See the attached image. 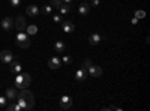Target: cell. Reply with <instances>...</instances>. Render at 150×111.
<instances>
[{
    "instance_id": "cell-1",
    "label": "cell",
    "mask_w": 150,
    "mask_h": 111,
    "mask_svg": "<svg viewBox=\"0 0 150 111\" xmlns=\"http://www.w3.org/2000/svg\"><path fill=\"white\" fill-rule=\"evenodd\" d=\"M32 83V77L29 75V74H24V72H20L17 74L15 77V89H27L29 86Z\"/></svg>"
},
{
    "instance_id": "cell-2",
    "label": "cell",
    "mask_w": 150,
    "mask_h": 111,
    "mask_svg": "<svg viewBox=\"0 0 150 111\" xmlns=\"http://www.w3.org/2000/svg\"><path fill=\"white\" fill-rule=\"evenodd\" d=\"M17 45L20 48H29L30 47V36L24 32H18L17 35Z\"/></svg>"
},
{
    "instance_id": "cell-3",
    "label": "cell",
    "mask_w": 150,
    "mask_h": 111,
    "mask_svg": "<svg viewBox=\"0 0 150 111\" xmlns=\"http://www.w3.org/2000/svg\"><path fill=\"white\" fill-rule=\"evenodd\" d=\"M17 98H21V99H24V101H26L32 108L35 107V98H33V93H32L30 90H27V89H21V92L17 95Z\"/></svg>"
},
{
    "instance_id": "cell-4",
    "label": "cell",
    "mask_w": 150,
    "mask_h": 111,
    "mask_svg": "<svg viewBox=\"0 0 150 111\" xmlns=\"http://www.w3.org/2000/svg\"><path fill=\"white\" fill-rule=\"evenodd\" d=\"M87 74H89V75H92V77H95V78H98V77L102 75V68L92 63L89 68H87Z\"/></svg>"
},
{
    "instance_id": "cell-5",
    "label": "cell",
    "mask_w": 150,
    "mask_h": 111,
    "mask_svg": "<svg viewBox=\"0 0 150 111\" xmlns=\"http://www.w3.org/2000/svg\"><path fill=\"white\" fill-rule=\"evenodd\" d=\"M12 60H14V54H12V51H9V50H3L2 53H0V62H2V63L9 65Z\"/></svg>"
},
{
    "instance_id": "cell-6",
    "label": "cell",
    "mask_w": 150,
    "mask_h": 111,
    "mask_svg": "<svg viewBox=\"0 0 150 111\" xmlns=\"http://www.w3.org/2000/svg\"><path fill=\"white\" fill-rule=\"evenodd\" d=\"M72 107V99H71V96H62V99H60V108L62 110H69Z\"/></svg>"
},
{
    "instance_id": "cell-7",
    "label": "cell",
    "mask_w": 150,
    "mask_h": 111,
    "mask_svg": "<svg viewBox=\"0 0 150 111\" xmlns=\"http://www.w3.org/2000/svg\"><path fill=\"white\" fill-rule=\"evenodd\" d=\"M87 69L83 66V68H80V69H77V72H75V80L77 81H84L86 78H87Z\"/></svg>"
},
{
    "instance_id": "cell-8",
    "label": "cell",
    "mask_w": 150,
    "mask_h": 111,
    "mask_svg": "<svg viewBox=\"0 0 150 111\" xmlns=\"http://www.w3.org/2000/svg\"><path fill=\"white\" fill-rule=\"evenodd\" d=\"M14 26H15V29H18V32H24V30H26V20H24V17H21V15L17 17Z\"/></svg>"
},
{
    "instance_id": "cell-9",
    "label": "cell",
    "mask_w": 150,
    "mask_h": 111,
    "mask_svg": "<svg viewBox=\"0 0 150 111\" xmlns=\"http://www.w3.org/2000/svg\"><path fill=\"white\" fill-rule=\"evenodd\" d=\"M0 26H2V29L3 30H11L12 27H14V21L11 20V17H5L3 20H2V23H0Z\"/></svg>"
},
{
    "instance_id": "cell-10",
    "label": "cell",
    "mask_w": 150,
    "mask_h": 111,
    "mask_svg": "<svg viewBox=\"0 0 150 111\" xmlns=\"http://www.w3.org/2000/svg\"><path fill=\"white\" fill-rule=\"evenodd\" d=\"M62 66V60L59 57H51L48 60V68L50 69H59Z\"/></svg>"
},
{
    "instance_id": "cell-11",
    "label": "cell",
    "mask_w": 150,
    "mask_h": 111,
    "mask_svg": "<svg viewBox=\"0 0 150 111\" xmlns=\"http://www.w3.org/2000/svg\"><path fill=\"white\" fill-rule=\"evenodd\" d=\"M9 71L12 72V74H20L21 72V63L20 62H17V60H12L11 63H9Z\"/></svg>"
},
{
    "instance_id": "cell-12",
    "label": "cell",
    "mask_w": 150,
    "mask_h": 111,
    "mask_svg": "<svg viewBox=\"0 0 150 111\" xmlns=\"http://www.w3.org/2000/svg\"><path fill=\"white\" fill-rule=\"evenodd\" d=\"M26 14L29 17H38V15H39V8H38L36 5H29L26 8Z\"/></svg>"
},
{
    "instance_id": "cell-13",
    "label": "cell",
    "mask_w": 150,
    "mask_h": 111,
    "mask_svg": "<svg viewBox=\"0 0 150 111\" xmlns=\"http://www.w3.org/2000/svg\"><path fill=\"white\" fill-rule=\"evenodd\" d=\"M62 29H63L65 33H72L75 30V26L72 21H62Z\"/></svg>"
},
{
    "instance_id": "cell-14",
    "label": "cell",
    "mask_w": 150,
    "mask_h": 111,
    "mask_svg": "<svg viewBox=\"0 0 150 111\" xmlns=\"http://www.w3.org/2000/svg\"><path fill=\"white\" fill-rule=\"evenodd\" d=\"M102 39H104V38H102L99 33H92V35L89 36V44H90V45H98Z\"/></svg>"
},
{
    "instance_id": "cell-15",
    "label": "cell",
    "mask_w": 150,
    "mask_h": 111,
    "mask_svg": "<svg viewBox=\"0 0 150 111\" xmlns=\"http://www.w3.org/2000/svg\"><path fill=\"white\" fill-rule=\"evenodd\" d=\"M78 12L81 14V17H86V15H89V12H90V5L89 3H81L80 6H78Z\"/></svg>"
},
{
    "instance_id": "cell-16",
    "label": "cell",
    "mask_w": 150,
    "mask_h": 111,
    "mask_svg": "<svg viewBox=\"0 0 150 111\" xmlns=\"http://www.w3.org/2000/svg\"><path fill=\"white\" fill-rule=\"evenodd\" d=\"M54 50H56L57 53H65V51H66V44H65L63 41H57V42L54 44Z\"/></svg>"
},
{
    "instance_id": "cell-17",
    "label": "cell",
    "mask_w": 150,
    "mask_h": 111,
    "mask_svg": "<svg viewBox=\"0 0 150 111\" xmlns=\"http://www.w3.org/2000/svg\"><path fill=\"white\" fill-rule=\"evenodd\" d=\"M5 96L8 98L9 101H14L15 98H17V89H6V93H5Z\"/></svg>"
},
{
    "instance_id": "cell-18",
    "label": "cell",
    "mask_w": 150,
    "mask_h": 111,
    "mask_svg": "<svg viewBox=\"0 0 150 111\" xmlns=\"http://www.w3.org/2000/svg\"><path fill=\"white\" fill-rule=\"evenodd\" d=\"M51 12H53L51 5H44L42 9H39V14H42V15H51Z\"/></svg>"
},
{
    "instance_id": "cell-19",
    "label": "cell",
    "mask_w": 150,
    "mask_h": 111,
    "mask_svg": "<svg viewBox=\"0 0 150 111\" xmlns=\"http://www.w3.org/2000/svg\"><path fill=\"white\" fill-rule=\"evenodd\" d=\"M71 9H72V6H71V5H68V3H62V5H60V8H59V11H60V14H62V15H66Z\"/></svg>"
},
{
    "instance_id": "cell-20",
    "label": "cell",
    "mask_w": 150,
    "mask_h": 111,
    "mask_svg": "<svg viewBox=\"0 0 150 111\" xmlns=\"http://www.w3.org/2000/svg\"><path fill=\"white\" fill-rule=\"evenodd\" d=\"M26 33H27L29 36H32V35H36V33H38V26H35V24H32V26L26 27Z\"/></svg>"
},
{
    "instance_id": "cell-21",
    "label": "cell",
    "mask_w": 150,
    "mask_h": 111,
    "mask_svg": "<svg viewBox=\"0 0 150 111\" xmlns=\"http://www.w3.org/2000/svg\"><path fill=\"white\" fill-rule=\"evenodd\" d=\"M144 17H146V12H144L143 9H138V11H135V18L141 20V18H144Z\"/></svg>"
},
{
    "instance_id": "cell-22",
    "label": "cell",
    "mask_w": 150,
    "mask_h": 111,
    "mask_svg": "<svg viewBox=\"0 0 150 111\" xmlns=\"http://www.w3.org/2000/svg\"><path fill=\"white\" fill-rule=\"evenodd\" d=\"M62 3H63L62 0H50V5H51L53 8H56V9H59Z\"/></svg>"
},
{
    "instance_id": "cell-23",
    "label": "cell",
    "mask_w": 150,
    "mask_h": 111,
    "mask_svg": "<svg viewBox=\"0 0 150 111\" xmlns=\"http://www.w3.org/2000/svg\"><path fill=\"white\" fill-rule=\"evenodd\" d=\"M8 104V98L6 96H0V108H5Z\"/></svg>"
},
{
    "instance_id": "cell-24",
    "label": "cell",
    "mask_w": 150,
    "mask_h": 111,
    "mask_svg": "<svg viewBox=\"0 0 150 111\" xmlns=\"http://www.w3.org/2000/svg\"><path fill=\"white\" fill-rule=\"evenodd\" d=\"M63 63H65V65H71V63H72V57L68 56V54H65V56H63Z\"/></svg>"
},
{
    "instance_id": "cell-25",
    "label": "cell",
    "mask_w": 150,
    "mask_h": 111,
    "mask_svg": "<svg viewBox=\"0 0 150 111\" xmlns=\"http://www.w3.org/2000/svg\"><path fill=\"white\" fill-rule=\"evenodd\" d=\"M9 5L14 6V8H17L18 5H21V0H9Z\"/></svg>"
},
{
    "instance_id": "cell-26",
    "label": "cell",
    "mask_w": 150,
    "mask_h": 111,
    "mask_svg": "<svg viewBox=\"0 0 150 111\" xmlns=\"http://www.w3.org/2000/svg\"><path fill=\"white\" fill-rule=\"evenodd\" d=\"M53 21L59 24V23H62V21H63V20H62V15H59V14H56V15L53 17Z\"/></svg>"
},
{
    "instance_id": "cell-27",
    "label": "cell",
    "mask_w": 150,
    "mask_h": 111,
    "mask_svg": "<svg viewBox=\"0 0 150 111\" xmlns=\"http://www.w3.org/2000/svg\"><path fill=\"white\" fill-rule=\"evenodd\" d=\"M90 65H92V60H90V59H86V60H84V65H83V66H84V68L87 69V68H89Z\"/></svg>"
},
{
    "instance_id": "cell-28",
    "label": "cell",
    "mask_w": 150,
    "mask_h": 111,
    "mask_svg": "<svg viewBox=\"0 0 150 111\" xmlns=\"http://www.w3.org/2000/svg\"><path fill=\"white\" fill-rule=\"evenodd\" d=\"M99 3H101V0H90V5L93 6H99Z\"/></svg>"
},
{
    "instance_id": "cell-29",
    "label": "cell",
    "mask_w": 150,
    "mask_h": 111,
    "mask_svg": "<svg viewBox=\"0 0 150 111\" xmlns=\"http://www.w3.org/2000/svg\"><path fill=\"white\" fill-rule=\"evenodd\" d=\"M131 23H132V26H137V23H138V18H135V17H134V18L131 20Z\"/></svg>"
},
{
    "instance_id": "cell-30",
    "label": "cell",
    "mask_w": 150,
    "mask_h": 111,
    "mask_svg": "<svg viewBox=\"0 0 150 111\" xmlns=\"http://www.w3.org/2000/svg\"><path fill=\"white\" fill-rule=\"evenodd\" d=\"M62 2H63V3H68V5H71V3L74 2V0H62Z\"/></svg>"
}]
</instances>
